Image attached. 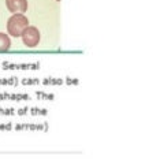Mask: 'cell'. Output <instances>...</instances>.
Masks as SVG:
<instances>
[{
    "label": "cell",
    "instance_id": "obj_5",
    "mask_svg": "<svg viewBox=\"0 0 145 164\" xmlns=\"http://www.w3.org/2000/svg\"><path fill=\"white\" fill-rule=\"evenodd\" d=\"M56 1H60V0H56Z\"/></svg>",
    "mask_w": 145,
    "mask_h": 164
},
{
    "label": "cell",
    "instance_id": "obj_4",
    "mask_svg": "<svg viewBox=\"0 0 145 164\" xmlns=\"http://www.w3.org/2000/svg\"><path fill=\"white\" fill-rule=\"evenodd\" d=\"M11 46V40L8 37V34H4V33L0 32V54L3 52H7Z\"/></svg>",
    "mask_w": 145,
    "mask_h": 164
},
{
    "label": "cell",
    "instance_id": "obj_2",
    "mask_svg": "<svg viewBox=\"0 0 145 164\" xmlns=\"http://www.w3.org/2000/svg\"><path fill=\"white\" fill-rule=\"evenodd\" d=\"M22 43L23 45H26L28 48H34L39 45L40 43V32L36 26H26L23 29V32L21 33Z\"/></svg>",
    "mask_w": 145,
    "mask_h": 164
},
{
    "label": "cell",
    "instance_id": "obj_1",
    "mask_svg": "<svg viewBox=\"0 0 145 164\" xmlns=\"http://www.w3.org/2000/svg\"><path fill=\"white\" fill-rule=\"evenodd\" d=\"M28 25L29 21L23 14H12L7 21V32L12 37H21V33Z\"/></svg>",
    "mask_w": 145,
    "mask_h": 164
},
{
    "label": "cell",
    "instance_id": "obj_3",
    "mask_svg": "<svg viewBox=\"0 0 145 164\" xmlns=\"http://www.w3.org/2000/svg\"><path fill=\"white\" fill-rule=\"evenodd\" d=\"M6 7L12 14H23L28 10V0H6Z\"/></svg>",
    "mask_w": 145,
    "mask_h": 164
}]
</instances>
